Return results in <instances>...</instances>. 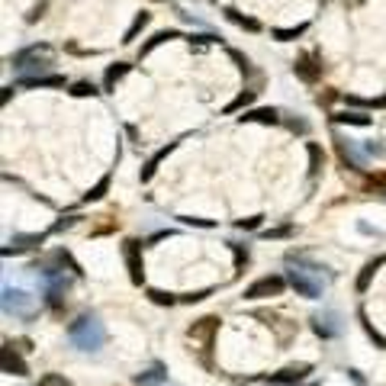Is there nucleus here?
<instances>
[{
  "mask_svg": "<svg viewBox=\"0 0 386 386\" xmlns=\"http://www.w3.org/2000/svg\"><path fill=\"white\" fill-rule=\"evenodd\" d=\"M68 338H71L81 351H97V348H103V341H107V328H103V322L97 319L93 312H87V316H81V319H75L68 325Z\"/></svg>",
  "mask_w": 386,
  "mask_h": 386,
  "instance_id": "nucleus-1",
  "label": "nucleus"
},
{
  "mask_svg": "<svg viewBox=\"0 0 386 386\" xmlns=\"http://www.w3.org/2000/svg\"><path fill=\"white\" fill-rule=\"evenodd\" d=\"M52 65V45H29V49L13 55V68L26 71V68H49Z\"/></svg>",
  "mask_w": 386,
  "mask_h": 386,
  "instance_id": "nucleus-2",
  "label": "nucleus"
},
{
  "mask_svg": "<svg viewBox=\"0 0 386 386\" xmlns=\"http://www.w3.org/2000/svg\"><path fill=\"white\" fill-rule=\"evenodd\" d=\"M123 258H126V268H129V280L135 286L145 284V264H142V242L135 238H126L123 242Z\"/></svg>",
  "mask_w": 386,
  "mask_h": 386,
  "instance_id": "nucleus-3",
  "label": "nucleus"
},
{
  "mask_svg": "<svg viewBox=\"0 0 386 386\" xmlns=\"http://www.w3.org/2000/svg\"><path fill=\"white\" fill-rule=\"evenodd\" d=\"M284 286H286L284 277L270 274V277L254 280V284L245 290V300H268V296H280V293H284Z\"/></svg>",
  "mask_w": 386,
  "mask_h": 386,
  "instance_id": "nucleus-4",
  "label": "nucleus"
},
{
  "mask_svg": "<svg viewBox=\"0 0 386 386\" xmlns=\"http://www.w3.org/2000/svg\"><path fill=\"white\" fill-rule=\"evenodd\" d=\"M293 71H296V77H302L306 84H316L322 77V61L312 55V52H302L300 59H296V65H293Z\"/></svg>",
  "mask_w": 386,
  "mask_h": 386,
  "instance_id": "nucleus-5",
  "label": "nucleus"
},
{
  "mask_svg": "<svg viewBox=\"0 0 386 386\" xmlns=\"http://www.w3.org/2000/svg\"><path fill=\"white\" fill-rule=\"evenodd\" d=\"M3 312H13V316H29L33 312V296L23 293V290H3Z\"/></svg>",
  "mask_w": 386,
  "mask_h": 386,
  "instance_id": "nucleus-6",
  "label": "nucleus"
},
{
  "mask_svg": "<svg viewBox=\"0 0 386 386\" xmlns=\"http://www.w3.org/2000/svg\"><path fill=\"white\" fill-rule=\"evenodd\" d=\"M0 367H3V373H10V377H26L29 373V367H26V361L17 354V348L10 341H3V351H0Z\"/></svg>",
  "mask_w": 386,
  "mask_h": 386,
  "instance_id": "nucleus-7",
  "label": "nucleus"
},
{
  "mask_svg": "<svg viewBox=\"0 0 386 386\" xmlns=\"http://www.w3.org/2000/svg\"><path fill=\"white\" fill-rule=\"evenodd\" d=\"M216 328H219V319H216V316H206V319L193 322V325L187 328V335H190L193 341H203L206 348H210V344H213V335H216Z\"/></svg>",
  "mask_w": 386,
  "mask_h": 386,
  "instance_id": "nucleus-8",
  "label": "nucleus"
},
{
  "mask_svg": "<svg viewBox=\"0 0 386 386\" xmlns=\"http://www.w3.org/2000/svg\"><path fill=\"white\" fill-rule=\"evenodd\" d=\"M309 364H293V367H284L277 370V373H270V383H277V386H290V383H300L306 373H309Z\"/></svg>",
  "mask_w": 386,
  "mask_h": 386,
  "instance_id": "nucleus-9",
  "label": "nucleus"
},
{
  "mask_svg": "<svg viewBox=\"0 0 386 386\" xmlns=\"http://www.w3.org/2000/svg\"><path fill=\"white\" fill-rule=\"evenodd\" d=\"M335 142H338V155H341L344 164H351L354 171H364V164H367V161H364V155L357 151V145H354L351 139H348V142H344V139H335Z\"/></svg>",
  "mask_w": 386,
  "mask_h": 386,
  "instance_id": "nucleus-10",
  "label": "nucleus"
},
{
  "mask_svg": "<svg viewBox=\"0 0 386 386\" xmlns=\"http://www.w3.org/2000/svg\"><path fill=\"white\" fill-rule=\"evenodd\" d=\"M45 242V236H13L10 238V245L3 248V254H20V252H33V248H39V245Z\"/></svg>",
  "mask_w": 386,
  "mask_h": 386,
  "instance_id": "nucleus-11",
  "label": "nucleus"
},
{
  "mask_svg": "<svg viewBox=\"0 0 386 386\" xmlns=\"http://www.w3.org/2000/svg\"><path fill=\"white\" fill-rule=\"evenodd\" d=\"M238 119H242V123H268V126H274V123H280V113L274 107H264V109H248V113Z\"/></svg>",
  "mask_w": 386,
  "mask_h": 386,
  "instance_id": "nucleus-12",
  "label": "nucleus"
},
{
  "mask_svg": "<svg viewBox=\"0 0 386 386\" xmlns=\"http://www.w3.org/2000/svg\"><path fill=\"white\" fill-rule=\"evenodd\" d=\"M386 264V254H380V258H373V261H367V264H364V270H361V277H357V290H367L370 286V280H373V274H377L380 268H383Z\"/></svg>",
  "mask_w": 386,
  "mask_h": 386,
  "instance_id": "nucleus-13",
  "label": "nucleus"
},
{
  "mask_svg": "<svg viewBox=\"0 0 386 386\" xmlns=\"http://www.w3.org/2000/svg\"><path fill=\"white\" fill-rule=\"evenodd\" d=\"M148 23H151V13H148V10H142V13H135L132 26H129V29H126V36H123V43H126V45H132V43H135V36L142 33V29H145Z\"/></svg>",
  "mask_w": 386,
  "mask_h": 386,
  "instance_id": "nucleus-14",
  "label": "nucleus"
},
{
  "mask_svg": "<svg viewBox=\"0 0 386 386\" xmlns=\"http://www.w3.org/2000/svg\"><path fill=\"white\" fill-rule=\"evenodd\" d=\"M171 151H174V142H168V145H164V148H161V151H155V155H151V161H148V164H145V168H142V180H151V174L158 171V164H161V161H164V158H168Z\"/></svg>",
  "mask_w": 386,
  "mask_h": 386,
  "instance_id": "nucleus-15",
  "label": "nucleus"
},
{
  "mask_svg": "<svg viewBox=\"0 0 386 386\" xmlns=\"http://www.w3.org/2000/svg\"><path fill=\"white\" fill-rule=\"evenodd\" d=\"M168 39H180V33H177V29H161V33H155L148 39V43L142 45V52H139V59H145V55H148L151 49H155V45H161V43H168Z\"/></svg>",
  "mask_w": 386,
  "mask_h": 386,
  "instance_id": "nucleus-16",
  "label": "nucleus"
},
{
  "mask_svg": "<svg viewBox=\"0 0 386 386\" xmlns=\"http://www.w3.org/2000/svg\"><path fill=\"white\" fill-rule=\"evenodd\" d=\"M332 322H335V316H332V312H325V316H316V319H312V328H316L322 338H332L338 332V325H332Z\"/></svg>",
  "mask_w": 386,
  "mask_h": 386,
  "instance_id": "nucleus-17",
  "label": "nucleus"
},
{
  "mask_svg": "<svg viewBox=\"0 0 386 386\" xmlns=\"http://www.w3.org/2000/svg\"><path fill=\"white\" fill-rule=\"evenodd\" d=\"M126 71H129L126 61H116V65H113V68L107 71V77H103V87H107V91H113V87H116V81H119L123 75H126Z\"/></svg>",
  "mask_w": 386,
  "mask_h": 386,
  "instance_id": "nucleus-18",
  "label": "nucleus"
},
{
  "mask_svg": "<svg viewBox=\"0 0 386 386\" xmlns=\"http://www.w3.org/2000/svg\"><path fill=\"white\" fill-rule=\"evenodd\" d=\"M23 87H65V77H23Z\"/></svg>",
  "mask_w": 386,
  "mask_h": 386,
  "instance_id": "nucleus-19",
  "label": "nucleus"
},
{
  "mask_svg": "<svg viewBox=\"0 0 386 386\" xmlns=\"http://www.w3.org/2000/svg\"><path fill=\"white\" fill-rule=\"evenodd\" d=\"M322 164H325V155H322V148H319V145L312 142V145H309V174L316 177V174L322 171Z\"/></svg>",
  "mask_w": 386,
  "mask_h": 386,
  "instance_id": "nucleus-20",
  "label": "nucleus"
},
{
  "mask_svg": "<svg viewBox=\"0 0 386 386\" xmlns=\"http://www.w3.org/2000/svg\"><path fill=\"white\" fill-rule=\"evenodd\" d=\"M306 29H309V23H300V26H293V29H274V39H280V43H290V39H300Z\"/></svg>",
  "mask_w": 386,
  "mask_h": 386,
  "instance_id": "nucleus-21",
  "label": "nucleus"
},
{
  "mask_svg": "<svg viewBox=\"0 0 386 386\" xmlns=\"http://www.w3.org/2000/svg\"><path fill=\"white\" fill-rule=\"evenodd\" d=\"M335 123H348V126H370V116H361V113H335Z\"/></svg>",
  "mask_w": 386,
  "mask_h": 386,
  "instance_id": "nucleus-22",
  "label": "nucleus"
},
{
  "mask_svg": "<svg viewBox=\"0 0 386 386\" xmlns=\"http://www.w3.org/2000/svg\"><path fill=\"white\" fill-rule=\"evenodd\" d=\"M226 17L232 20V23L245 26V29H252V33H258V29H261V23H258V20H252V17H242L238 10H226Z\"/></svg>",
  "mask_w": 386,
  "mask_h": 386,
  "instance_id": "nucleus-23",
  "label": "nucleus"
},
{
  "mask_svg": "<svg viewBox=\"0 0 386 386\" xmlns=\"http://www.w3.org/2000/svg\"><path fill=\"white\" fill-rule=\"evenodd\" d=\"M107 190H109V177H103L97 187H91V190L84 193V203H93V200H103L107 196Z\"/></svg>",
  "mask_w": 386,
  "mask_h": 386,
  "instance_id": "nucleus-24",
  "label": "nucleus"
},
{
  "mask_svg": "<svg viewBox=\"0 0 386 386\" xmlns=\"http://www.w3.org/2000/svg\"><path fill=\"white\" fill-rule=\"evenodd\" d=\"M254 97H258V91H245V93H238L236 100H232V103H229V107H226V113H236V109L248 107V103H252Z\"/></svg>",
  "mask_w": 386,
  "mask_h": 386,
  "instance_id": "nucleus-25",
  "label": "nucleus"
},
{
  "mask_svg": "<svg viewBox=\"0 0 386 386\" xmlns=\"http://www.w3.org/2000/svg\"><path fill=\"white\" fill-rule=\"evenodd\" d=\"M148 300L158 302V306H174L177 296L174 293H164V290H148Z\"/></svg>",
  "mask_w": 386,
  "mask_h": 386,
  "instance_id": "nucleus-26",
  "label": "nucleus"
},
{
  "mask_svg": "<svg viewBox=\"0 0 386 386\" xmlns=\"http://www.w3.org/2000/svg\"><path fill=\"white\" fill-rule=\"evenodd\" d=\"M161 380H164V373H161V367L148 370V373H139V386H158Z\"/></svg>",
  "mask_w": 386,
  "mask_h": 386,
  "instance_id": "nucleus-27",
  "label": "nucleus"
},
{
  "mask_svg": "<svg viewBox=\"0 0 386 386\" xmlns=\"http://www.w3.org/2000/svg\"><path fill=\"white\" fill-rule=\"evenodd\" d=\"M39 386H71L61 373H45V377H39Z\"/></svg>",
  "mask_w": 386,
  "mask_h": 386,
  "instance_id": "nucleus-28",
  "label": "nucleus"
},
{
  "mask_svg": "<svg viewBox=\"0 0 386 386\" xmlns=\"http://www.w3.org/2000/svg\"><path fill=\"white\" fill-rule=\"evenodd\" d=\"M71 93H75V97H93V93H97V87L87 84V81H77V84L71 87Z\"/></svg>",
  "mask_w": 386,
  "mask_h": 386,
  "instance_id": "nucleus-29",
  "label": "nucleus"
},
{
  "mask_svg": "<svg viewBox=\"0 0 386 386\" xmlns=\"http://www.w3.org/2000/svg\"><path fill=\"white\" fill-rule=\"evenodd\" d=\"M229 59H232V61H238V68H242L245 75H252V61L245 59L242 52H236V49H229Z\"/></svg>",
  "mask_w": 386,
  "mask_h": 386,
  "instance_id": "nucleus-30",
  "label": "nucleus"
},
{
  "mask_svg": "<svg viewBox=\"0 0 386 386\" xmlns=\"http://www.w3.org/2000/svg\"><path fill=\"white\" fill-rule=\"evenodd\" d=\"M361 322H364V328H367V335L373 338V341H377L380 348H386V338H383V335H377V332H373V325H370V322H367V312H364V309H361Z\"/></svg>",
  "mask_w": 386,
  "mask_h": 386,
  "instance_id": "nucleus-31",
  "label": "nucleus"
},
{
  "mask_svg": "<svg viewBox=\"0 0 386 386\" xmlns=\"http://www.w3.org/2000/svg\"><path fill=\"white\" fill-rule=\"evenodd\" d=\"M213 290H196V293H187V296H180V302H200V300H206Z\"/></svg>",
  "mask_w": 386,
  "mask_h": 386,
  "instance_id": "nucleus-32",
  "label": "nucleus"
},
{
  "mask_svg": "<svg viewBox=\"0 0 386 386\" xmlns=\"http://www.w3.org/2000/svg\"><path fill=\"white\" fill-rule=\"evenodd\" d=\"M261 219H264V216H252V219H238V229H258V226H261Z\"/></svg>",
  "mask_w": 386,
  "mask_h": 386,
  "instance_id": "nucleus-33",
  "label": "nucleus"
},
{
  "mask_svg": "<svg viewBox=\"0 0 386 386\" xmlns=\"http://www.w3.org/2000/svg\"><path fill=\"white\" fill-rule=\"evenodd\" d=\"M245 264H248V252H242V248H238V245H236V268L242 270Z\"/></svg>",
  "mask_w": 386,
  "mask_h": 386,
  "instance_id": "nucleus-34",
  "label": "nucleus"
},
{
  "mask_svg": "<svg viewBox=\"0 0 386 386\" xmlns=\"http://www.w3.org/2000/svg\"><path fill=\"white\" fill-rule=\"evenodd\" d=\"M180 219H184L187 226H203V229H210V226H213L210 219H190V216H180Z\"/></svg>",
  "mask_w": 386,
  "mask_h": 386,
  "instance_id": "nucleus-35",
  "label": "nucleus"
},
{
  "mask_svg": "<svg viewBox=\"0 0 386 386\" xmlns=\"http://www.w3.org/2000/svg\"><path fill=\"white\" fill-rule=\"evenodd\" d=\"M71 226H75V219H61V222L52 226V232H65V229H71Z\"/></svg>",
  "mask_w": 386,
  "mask_h": 386,
  "instance_id": "nucleus-36",
  "label": "nucleus"
},
{
  "mask_svg": "<svg viewBox=\"0 0 386 386\" xmlns=\"http://www.w3.org/2000/svg\"><path fill=\"white\" fill-rule=\"evenodd\" d=\"M293 229L290 226H284V229H274V232H268V238H284V236H290Z\"/></svg>",
  "mask_w": 386,
  "mask_h": 386,
  "instance_id": "nucleus-37",
  "label": "nucleus"
},
{
  "mask_svg": "<svg viewBox=\"0 0 386 386\" xmlns=\"http://www.w3.org/2000/svg\"><path fill=\"white\" fill-rule=\"evenodd\" d=\"M155 3H161V0H155Z\"/></svg>",
  "mask_w": 386,
  "mask_h": 386,
  "instance_id": "nucleus-38",
  "label": "nucleus"
}]
</instances>
